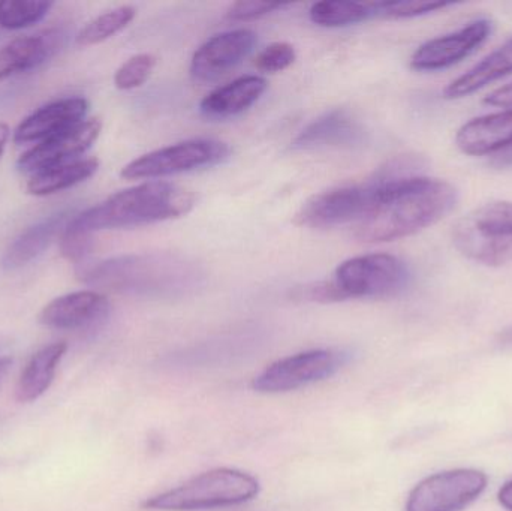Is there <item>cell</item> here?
<instances>
[{"instance_id": "obj_20", "label": "cell", "mask_w": 512, "mask_h": 511, "mask_svg": "<svg viewBox=\"0 0 512 511\" xmlns=\"http://www.w3.org/2000/svg\"><path fill=\"white\" fill-rule=\"evenodd\" d=\"M508 74H512V39L484 57L466 74L451 81L445 87L444 98H465Z\"/></svg>"}, {"instance_id": "obj_22", "label": "cell", "mask_w": 512, "mask_h": 511, "mask_svg": "<svg viewBox=\"0 0 512 511\" xmlns=\"http://www.w3.org/2000/svg\"><path fill=\"white\" fill-rule=\"evenodd\" d=\"M54 36H21L0 48V81L30 71L47 60L54 48Z\"/></svg>"}, {"instance_id": "obj_23", "label": "cell", "mask_w": 512, "mask_h": 511, "mask_svg": "<svg viewBox=\"0 0 512 511\" xmlns=\"http://www.w3.org/2000/svg\"><path fill=\"white\" fill-rule=\"evenodd\" d=\"M98 168V159L86 158L38 171V173L32 174L27 182V194L35 195V197H48V195L57 194V192L65 191V189L90 179L98 171Z\"/></svg>"}, {"instance_id": "obj_26", "label": "cell", "mask_w": 512, "mask_h": 511, "mask_svg": "<svg viewBox=\"0 0 512 511\" xmlns=\"http://www.w3.org/2000/svg\"><path fill=\"white\" fill-rule=\"evenodd\" d=\"M51 8H53L51 2L3 0L0 2V29H26V27L39 23Z\"/></svg>"}, {"instance_id": "obj_9", "label": "cell", "mask_w": 512, "mask_h": 511, "mask_svg": "<svg viewBox=\"0 0 512 511\" xmlns=\"http://www.w3.org/2000/svg\"><path fill=\"white\" fill-rule=\"evenodd\" d=\"M179 266L173 260L161 257H122L105 261L84 272V281L93 285H107L114 290H159L165 288L173 276L171 267Z\"/></svg>"}, {"instance_id": "obj_19", "label": "cell", "mask_w": 512, "mask_h": 511, "mask_svg": "<svg viewBox=\"0 0 512 511\" xmlns=\"http://www.w3.org/2000/svg\"><path fill=\"white\" fill-rule=\"evenodd\" d=\"M66 350H68L66 342H56L33 354L17 383L15 396L18 401H36L50 389Z\"/></svg>"}, {"instance_id": "obj_11", "label": "cell", "mask_w": 512, "mask_h": 511, "mask_svg": "<svg viewBox=\"0 0 512 511\" xmlns=\"http://www.w3.org/2000/svg\"><path fill=\"white\" fill-rule=\"evenodd\" d=\"M490 33L492 23L486 18H480L456 32L430 39L412 54V69L430 72L450 68L475 53L487 41Z\"/></svg>"}, {"instance_id": "obj_25", "label": "cell", "mask_w": 512, "mask_h": 511, "mask_svg": "<svg viewBox=\"0 0 512 511\" xmlns=\"http://www.w3.org/2000/svg\"><path fill=\"white\" fill-rule=\"evenodd\" d=\"M135 15H137V11H135L134 6L129 5L119 6V8L104 12L80 30L77 35V44L80 47L101 44L116 33L122 32L134 20Z\"/></svg>"}, {"instance_id": "obj_21", "label": "cell", "mask_w": 512, "mask_h": 511, "mask_svg": "<svg viewBox=\"0 0 512 511\" xmlns=\"http://www.w3.org/2000/svg\"><path fill=\"white\" fill-rule=\"evenodd\" d=\"M65 213L51 216L33 227L27 228L6 249L2 258V266L8 270L26 266L30 261L41 255L54 239L66 228Z\"/></svg>"}, {"instance_id": "obj_14", "label": "cell", "mask_w": 512, "mask_h": 511, "mask_svg": "<svg viewBox=\"0 0 512 511\" xmlns=\"http://www.w3.org/2000/svg\"><path fill=\"white\" fill-rule=\"evenodd\" d=\"M110 303L98 291H75L51 300L39 314L42 326L56 330H78L95 326L107 318Z\"/></svg>"}, {"instance_id": "obj_1", "label": "cell", "mask_w": 512, "mask_h": 511, "mask_svg": "<svg viewBox=\"0 0 512 511\" xmlns=\"http://www.w3.org/2000/svg\"><path fill=\"white\" fill-rule=\"evenodd\" d=\"M372 185L366 215L355 237L364 243L405 239L432 227L456 207L457 191L444 180L421 176L382 177Z\"/></svg>"}, {"instance_id": "obj_13", "label": "cell", "mask_w": 512, "mask_h": 511, "mask_svg": "<svg viewBox=\"0 0 512 511\" xmlns=\"http://www.w3.org/2000/svg\"><path fill=\"white\" fill-rule=\"evenodd\" d=\"M256 44V35L249 29L230 30L219 33L204 42L191 62V75L194 80H218L231 69L243 62L252 53Z\"/></svg>"}, {"instance_id": "obj_17", "label": "cell", "mask_w": 512, "mask_h": 511, "mask_svg": "<svg viewBox=\"0 0 512 511\" xmlns=\"http://www.w3.org/2000/svg\"><path fill=\"white\" fill-rule=\"evenodd\" d=\"M363 137L360 123L345 110H333L310 123L294 141L297 149L354 146Z\"/></svg>"}, {"instance_id": "obj_35", "label": "cell", "mask_w": 512, "mask_h": 511, "mask_svg": "<svg viewBox=\"0 0 512 511\" xmlns=\"http://www.w3.org/2000/svg\"><path fill=\"white\" fill-rule=\"evenodd\" d=\"M502 339H504L505 342H508V344H512V329L507 330V332L502 335Z\"/></svg>"}, {"instance_id": "obj_10", "label": "cell", "mask_w": 512, "mask_h": 511, "mask_svg": "<svg viewBox=\"0 0 512 511\" xmlns=\"http://www.w3.org/2000/svg\"><path fill=\"white\" fill-rule=\"evenodd\" d=\"M372 185L342 186L315 195L303 204L294 222L300 227L331 228L358 222L370 206Z\"/></svg>"}, {"instance_id": "obj_15", "label": "cell", "mask_w": 512, "mask_h": 511, "mask_svg": "<svg viewBox=\"0 0 512 511\" xmlns=\"http://www.w3.org/2000/svg\"><path fill=\"white\" fill-rule=\"evenodd\" d=\"M87 111H89V102L84 98H65L51 102L27 116L18 125L14 141L17 144L33 143V141L41 143L45 138L53 137L83 122Z\"/></svg>"}, {"instance_id": "obj_16", "label": "cell", "mask_w": 512, "mask_h": 511, "mask_svg": "<svg viewBox=\"0 0 512 511\" xmlns=\"http://www.w3.org/2000/svg\"><path fill=\"white\" fill-rule=\"evenodd\" d=\"M460 152L486 156L512 149V110L475 117L456 134Z\"/></svg>"}, {"instance_id": "obj_33", "label": "cell", "mask_w": 512, "mask_h": 511, "mask_svg": "<svg viewBox=\"0 0 512 511\" xmlns=\"http://www.w3.org/2000/svg\"><path fill=\"white\" fill-rule=\"evenodd\" d=\"M9 131L8 123L0 122V158H2L3 152H5L6 143L9 140Z\"/></svg>"}, {"instance_id": "obj_31", "label": "cell", "mask_w": 512, "mask_h": 511, "mask_svg": "<svg viewBox=\"0 0 512 511\" xmlns=\"http://www.w3.org/2000/svg\"><path fill=\"white\" fill-rule=\"evenodd\" d=\"M487 105L492 107L510 108L512 110V83L499 87L484 99Z\"/></svg>"}, {"instance_id": "obj_6", "label": "cell", "mask_w": 512, "mask_h": 511, "mask_svg": "<svg viewBox=\"0 0 512 511\" xmlns=\"http://www.w3.org/2000/svg\"><path fill=\"white\" fill-rule=\"evenodd\" d=\"M228 155H230V147L222 141L206 140V138L183 141L129 162L122 170V177L128 180H140L188 173L198 168L219 164Z\"/></svg>"}, {"instance_id": "obj_2", "label": "cell", "mask_w": 512, "mask_h": 511, "mask_svg": "<svg viewBox=\"0 0 512 511\" xmlns=\"http://www.w3.org/2000/svg\"><path fill=\"white\" fill-rule=\"evenodd\" d=\"M195 206V195L182 186L149 182L111 195L98 206L75 216L66 233L90 236L95 231L140 227L180 218Z\"/></svg>"}, {"instance_id": "obj_36", "label": "cell", "mask_w": 512, "mask_h": 511, "mask_svg": "<svg viewBox=\"0 0 512 511\" xmlns=\"http://www.w3.org/2000/svg\"><path fill=\"white\" fill-rule=\"evenodd\" d=\"M0 30H2V29H0Z\"/></svg>"}, {"instance_id": "obj_4", "label": "cell", "mask_w": 512, "mask_h": 511, "mask_svg": "<svg viewBox=\"0 0 512 511\" xmlns=\"http://www.w3.org/2000/svg\"><path fill=\"white\" fill-rule=\"evenodd\" d=\"M460 254L483 266H504L512 260V203L492 201L472 210L453 227Z\"/></svg>"}, {"instance_id": "obj_29", "label": "cell", "mask_w": 512, "mask_h": 511, "mask_svg": "<svg viewBox=\"0 0 512 511\" xmlns=\"http://www.w3.org/2000/svg\"><path fill=\"white\" fill-rule=\"evenodd\" d=\"M295 54L294 47L288 42H274L258 54L255 59V66L258 71L265 74H276L289 68L294 63Z\"/></svg>"}, {"instance_id": "obj_24", "label": "cell", "mask_w": 512, "mask_h": 511, "mask_svg": "<svg viewBox=\"0 0 512 511\" xmlns=\"http://www.w3.org/2000/svg\"><path fill=\"white\" fill-rule=\"evenodd\" d=\"M376 17L372 3L324 0L310 8V20L322 27H345Z\"/></svg>"}, {"instance_id": "obj_18", "label": "cell", "mask_w": 512, "mask_h": 511, "mask_svg": "<svg viewBox=\"0 0 512 511\" xmlns=\"http://www.w3.org/2000/svg\"><path fill=\"white\" fill-rule=\"evenodd\" d=\"M267 89V81L256 75L237 78L227 86L219 87L201 101V113L215 119L237 116L255 104Z\"/></svg>"}, {"instance_id": "obj_34", "label": "cell", "mask_w": 512, "mask_h": 511, "mask_svg": "<svg viewBox=\"0 0 512 511\" xmlns=\"http://www.w3.org/2000/svg\"><path fill=\"white\" fill-rule=\"evenodd\" d=\"M12 360L9 357H2L0 359V384H2L3 378L8 374L9 368H11Z\"/></svg>"}, {"instance_id": "obj_7", "label": "cell", "mask_w": 512, "mask_h": 511, "mask_svg": "<svg viewBox=\"0 0 512 511\" xmlns=\"http://www.w3.org/2000/svg\"><path fill=\"white\" fill-rule=\"evenodd\" d=\"M487 476L472 468L433 474L418 483L406 501V511H462L481 497Z\"/></svg>"}, {"instance_id": "obj_28", "label": "cell", "mask_w": 512, "mask_h": 511, "mask_svg": "<svg viewBox=\"0 0 512 511\" xmlns=\"http://www.w3.org/2000/svg\"><path fill=\"white\" fill-rule=\"evenodd\" d=\"M156 66V57L152 54H137L126 60L114 75V84L120 90H132L137 87L143 86L153 69Z\"/></svg>"}, {"instance_id": "obj_32", "label": "cell", "mask_w": 512, "mask_h": 511, "mask_svg": "<svg viewBox=\"0 0 512 511\" xmlns=\"http://www.w3.org/2000/svg\"><path fill=\"white\" fill-rule=\"evenodd\" d=\"M499 503L507 511H512V480L502 486L498 494Z\"/></svg>"}, {"instance_id": "obj_27", "label": "cell", "mask_w": 512, "mask_h": 511, "mask_svg": "<svg viewBox=\"0 0 512 511\" xmlns=\"http://www.w3.org/2000/svg\"><path fill=\"white\" fill-rule=\"evenodd\" d=\"M453 2H424V0H384L372 2L373 11L378 17L412 18L432 14L439 9L448 8Z\"/></svg>"}, {"instance_id": "obj_12", "label": "cell", "mask_w": 512, "mask_h": 511, "mask_svg": "<svg viewBox=\"0 0 512 511\" xmlns=\"http://www.w3.org/2000/svg\"><path fill=\"white\" fill-rule=\"evenodd\" d=\"M101 129V120L89 119L53 137L45 138L20 156L18 170L35 174L56 165L66 164L69 159L77 158L87 152L98 140Z\"/></svg>"}, {"instance_id": "obj_3", "label": "cell", "mask_w": 512, "mask_h": 511, "mask_svg": "<svg viewBox=\"0 0 512 511\" xmlns=\"http://www.w3.org/2000/svg\"><path fill=\"white\" fill-rule=\"evenodd\" d=\"M259 482L251 474L231 468H218L192 477L170 491L144 501V509L192 511L239 506L254 500Z\"/></svg>"}, {"instance_id": "obj_30", "label": "cell", "mask_w": 512, "mask_h": 511, "mask_svg": "<svg viewBox=\"0 0 512 511\" xmlns=\"http://www.w3.org/2000/svg\"><path fill=\"white\" fill-rule=\"evenodd\" d=\"M282 3L274 2H256V0H249V2H236L228 9L227 17L233 21H251L255 18L264 17L276 9L282 8Z\"/></svg>"}, {"instance_id": "obj_5", "label": "cell", "mask_w": 512, "mask_h": 511, "mask_svg": "<svg viewBox=\"0 0 512 511\" xmlns=\"http://www.w3.org/2000/svg\"><path fill=\"white\" fill-rule=\"evenodd\" d=\"M339 300L364 297H393L408 288L411 273L400 258L390 254H369L351 258L337 267L334 275Z\"/></svg>"}, {"instance_id": "obj_8", "label": "cell", "mask_w": 512, "mask_h": 511, "mask_svg": "<svg viewBox=\"0 0 512 511\" xmlns=\"http://www.w3.org/2000/svg\"><path fill=\"white\" fill-rule=\"evenodd\" d=\"M345 356L333 350H312L277 360L255 378L252 387L261 393H285L333 377Z\"/></svg>"}]
</instances>
